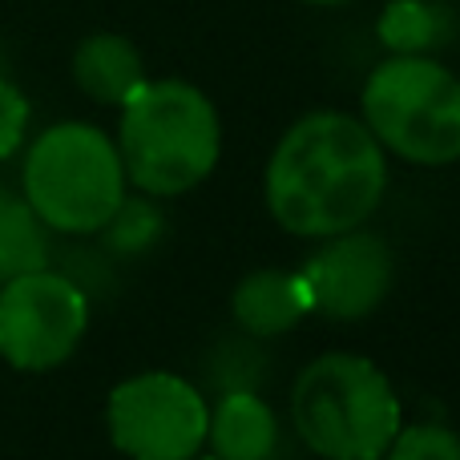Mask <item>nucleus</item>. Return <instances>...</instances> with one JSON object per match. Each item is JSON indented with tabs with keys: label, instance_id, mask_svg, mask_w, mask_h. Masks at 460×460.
I'll return each mask as SVG.
<instances>
[{
	"label": "nucleus",
	"instance_id": "18",
	"mask_svg": "<svg viewBox=\"0 0 460 460\" xmlns=\"http://www.w3.org/2000/svg\"><path fill=\"white\" fill-rule=\"evenodd\" d=\"M194 460H218V456H194Z\"/></svg>",
	"mask_w": 460,
	"mask_h": 460
},
{
	"label": "nucleus",
	"instance_id": "15",
	"mask_svg": "<svg viewBox=\"0 0 460 460\" xmlns=\"http://www.w3.org/2000/svg\"><path fill=\"white\" fill-rule=\"evenodd\" d=\"M429 32H432V21L420 4H396L388 8L384 16V40H388L396 53H420V45H429Z\"/></svg>",
	"mask_w": 460,
	"mask_h": 460
},
{
	"label": "nucleus",
	"instance_id": "16",
	"mask_svg": "<svg viewBox=\"0 0 460 460\" xmlns=\"http://www.w3.org/2000/svg\"><path fill=\"white\" fill-rule=\"evenodd\" d=\"M24 134H29V102L21 89L0 77V162L21 150Z\"/></svg>",
	"mask_w": 460,
	"mask_h": 460
},
{
	"label": "nucleus",
	"instance_id": "13",
	"mask_svg": "<svg viewBox=\"0 0 460 460\" xmlns=\"http://www.w3.org/2000/svg\"><path fill=\"white\" fill-rule=\"evenodd\" d=\"M388 460H460V432L437 420L420 424H400V432L392 437Z\"/></svg>",
	"mask_w": 460,
	"mask_h": 460
},
{
	"label": "nucleus",
	"instance_id": "11",
	"mask_svg": "<svg viewBox=\"0 0 460 460\" xmlns=\"http://www.w3.org/2000/svg\"><path fill=\"white\" fill-rule=\"evenodd\" d=\"M207 445L218 460H270L279 445V420L254 392H226L210 408Z\"/></svg>",
	"mask_w": 460,
	"mask_h": 460
},
{
	"label": "nucleus",
	"instance_id": "9",
	"mask_svg": "<svg viewBox=\"0 0 460 460\" xmlns=\"http://www.w3.org/2000/svg\"><path fill=\"white\" fill-rule=\"evenodd\" d=\"M230 315L254 340H275L299 327L311 315V299L303 287L299 270H279L259 267L251 275L238 279L234 295H230Z\"/></svg>",
	"mask_w": 460,
	"mask_h": 460
},
{
	"label": "nucleus",
	"instance_id": "2",
	"mask_svg": "<svg viewBox=\"0 0 460 460\" xmlns=\"http://www.w3.org/2000/svg\"><path fill=\"white\" fill-rule=\"evenodd\" d=\"M118 154L126 182L150 199H178L202 186L223 158V121L199 85L146 77L121 105Z\"/></svg>",
	"mask_w": 460,
	"mask_h": 460
},
{
	"label": "nucleus",
	"instance_id": "12",
	"mask_svg": "<svg viewBox=\"0 0 460 460\" xmlns=\"http://www.w3.org/2000/svg\"><path fill=\"white\" fill-rule=\"evenodd\" d=\"M40 267H49V226L24 194L0 186V283Z\"/></svg>",
	"mask_w": 460,
	"mask_h": 460
},
{
	"label": "nucleus",
	"instance_id": "7",
	"mask_svg": "<svg viewBox=\"0 0 460 460\" xmlns=\"http://www.w3.org/2000/svg\"><path fill=\"white\" fill-rule=\"evenodd\" d=\"M89 332V299L57 270H24L0 283V359L16 372H53Z\"/></svg>",
	"mask_w": 460,
	"mask_h": 460
},
{
	"label": "nucleus",
	"instance_id": "8",
	"mask_svg": "<svg viewBox=\"0 0 460 460\" xmlns=\"http://www.w3.org/2000/svg\"><path fill=\"white\" fill-rule=\"evenodd\" d=\"M299 275L315 315L351 323V319H367L384 307L392 279H396V259L380 234H367L356 226L323 238V246L303 262Z\"/></svg>",
	"mask_w": 460,
	"mask_h": 460
},
{
	"label": "nucleus",
	"instance_id": "1",
	"mask_svg": "<svg viewBox=\"0 0 460 460\" xmlns=\"http://www.w3.org/2000/svg\"><path fill=\"white\" fill-rule=\"evenodd\" d=\"M388 190V154L359 118L303 113L270 150L262 202L295 238H332L364 226Z\"/></svg>",
	"mask_w": 460,
	"mask_h": 460
},
{
	"label": "nucleus",
	"instance_id": "4",
	"mask_svg": "<svg viewBox=\"0 0 460 460\" xmlns=\"http://www.w3.org/2000/svg\"><path fill=\"white\" fill-rule=\"evenodd\" d=\"M118 142L89 121H61L37 134L21 166V194L49 230L97 234L126 202Z\"/></svg>",
	"mask_w": 460,
	"mask_h": 460
},
{
	"label": "nucleus",
	"instance_id": "5",
	"mask_svg": "<svg viewBox=\"0 0 460 460\" xmlns=\"http://www.w3.org/2000/svg\"><path fill=\"white\" fill-rule=\"evenodd\" d=\"M359 121L384 154L412 166H453L460 162V77L437 57L396 53L367 73Z\"/></svg>",
	"mask_w": 460,
	"mask_h": 460
},
{
	"label": "nucleus",
	"instance_id": "3",
	"mask_svg": "<svg viewBox=\"0 0 460 460\" xmlns=\"http://www.w3.org/2000/svg\"><path fill=\"white\" fill-rule=\"evenodd\" d=\"M299 440L323 460H380L404 424L392 380L356 351L311 359L291 384Z\"/></svg>",
	"mask_w": 460,
	"mask_h": 460
},
{
	"label": "nucleus",
	"instance_id": "17",
	"mask_svg": "<svg viewBox=\"0 0 460 460\" xmlns=\"http://www.w3.org/2000/svg\"><path fill=\"white\" fill-rule=\"evenodd\" d=\"M307 4H348V0H307Z\"/></svg>",
	"mask_w": 460,
	"mask_h": 460
},
{
	"label": "nucleus",
	"instance_id": "14",
	"mask_svg": "<svg viewBox=\"0 0 460 460\" xmlns=\"http://www.w3.org/2000/svg\"><path fill=\"white\" fill-rule=\"evenodd\" d=\"M105 234H110V243L118 246V251H146V246L158 243L162 234V215L158 207H150V202H121L118 215L105 223Z\"/></svg>",
	"mask_w": 460,
	"mask_h": 460
},
{
	"label": "nucleus",
	"instance_id": "10",
	"mask_svg": "<svg viewBox=\"0 0 460 460\" xmlns=\"http://www.w3.org/2000/svg\"><path fill=\"white\" fill-rule=\"evenodd\" d=\"M73 81L97 105H126L146 81V61L137 45L121 32H93L73 53Z\"/></svg>",
	"mask_w": 460,
	"mask_h": 460
},
{
	"label": "nucleus",
	"instance_id": "6",
	"mask_svg": "<svg viewBox=\"0 0 460 460\" xmlns=\"http://www.w3.org/2000/svg\"><path fill=\"white\" fill-rule=\"evenodd\" d=\"M210 404L178 372H137L113 384L105 429L129 460H194L207 445Z\"/></svg>",
	"mask_w": 460,
	"mask_h": 460
}]
</instances>
